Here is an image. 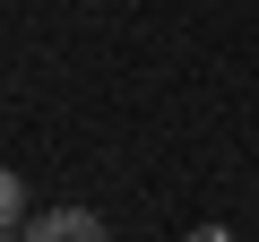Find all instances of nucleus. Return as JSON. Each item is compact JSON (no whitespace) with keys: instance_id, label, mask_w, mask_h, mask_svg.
Masks as SVG:
<instances>
[{"instance_id":"nucleus-1","label":"nucleus","mask_w":259,"mask_h":242,"mask_svg":"<svg viewBox=\"0 0 259 242\" xmlns=\"http://www.w3.org/2000/svg\"><path fill=\"white\" fill-rule=\"evenodd\" d=\"M26 242H112L104 233V216L95 208H52V216H35V233Z\"/></svg>"},{"instance_id":"nucleus-2","label":"nucleus","mask_w":259,"mask_h":242,"mask_svg":"<svg viewBox=\"0 0 259 242\" xmlns=\"http://www.w3.org/2000/svg\"><path fill=\"white\" fill-rule=\"evenodd\" d=\"M0 225H18V173H0Z\"/></svg>"},{"instance_id":"nucleus-3","label":"nucleus","mask_w":259,"mask_h":242,"mask_svg":"<svg viewBox=\"0 0 259 242\" xmlns=\"http://www.w3.org/2000/svg\"><path fill=\"white\" fill-rule=\"evenodd\" d=\"M190 242H233V233H225V225H199V233H190Z\"/></svg>"},{"instance_id":"nucleus-4","label":"nucleus","mask_w":259,"mask_h":242,"mask_svg":"<svg viewBox=\"0 0 259 242\" xmlns=\"http://www.w3.org/2000/svg\"><path fill=\"white\" fill-rule=\"evenodd\" d=\"M0 242H9V225H0Z\"/></svg>"}]
</instances>
